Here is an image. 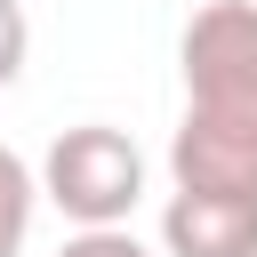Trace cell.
I'll use <instances>...</instances> for the list:
<instances>
[{
  "instance_id": "cell-3",
  "label": "cell",
  "mask_w": 257,
  "mask_h": 257,
  "mask_svg": "<svg viewBox=\"0 0 257 257\" xmlns=\"http://www.w3.org/2000/svg\"><path fill=\"white\" fill-rule=\"evenodd\" d=\"M161 257H257V193H169Z\"/></svg>"
},
{
  "instance_id": "cell-1",
  "label": "cell",
  "mask_w": 257,
  "mask_h": 257,
  "mask_svg": "<svg viewBox=\"0 0 257 257\" xmlns=\"http://www.w3.org/2000/svg\"><path fill=\"white\" fill-rule=\"evenodd\" d=\"M177 72H185V120L257 137V0L193 8L177 40Z\"/></svg>"
},
{
  "instance_id": "cell-6",
  "label": "cell",
  "mask_w": 257,
  "mask_h": 257,
  "mask_svg": "<svg viewBox=\"0 0 257 257\" xmlns=\"http://www.w3.org/2000/svg\"><path fill=\"white\" fill-rule=\"evenodd\" d=\"M56 257H153V249H145L128 225H80V233H72Z\"/></svg>"
},
{
  "instance_id": "cell-5",
  "label": "cell",
  "mask_w": 257,
  "mask_h": 257,
  "mask_svg": "<svg viewBox=\"0 0 257 257\" xmlns=\"http://www.w3.org/2000/svg\"><path fill=\"white\" fill-rule=\"evenodd\" d=\"M32 209H40V169H32L24 153H8V145H0V257H24Z\"/></svg>"
},
{
  "instance_id": "cell-7",
  "label": "cell",
  "mask_w": 257,
  "mask_h": 257,
  "mask_svg": "<svg viewBox=\"0 0 257 257\" xmlns=\"http://www.w3.org/2000/svg\"><path fill=\"white\" fill-rule=\"evenodd\" d=\"M24 56H32V24H24V0H0V88L24 72Z\"/></svg>"
},
{
  "instance_id": "cell-2",
  "label": "cell",
  "mask_w": 257,
  "mask_h": 257,
  "mask_svg": "<svg viewBox=\"0 0 257 257\" xmlns=\"http://www.w3.org/2000/svg\"><path fill=\"white\" fill-rule=\"evenodd\" d=\"M40 201H56L72 225H128L145 201V153L112 120H80L40 153Z\"/></svg>"
},
{
  "instance_id": "cell-4",
  "label": "cell",
  "mask_w": 257,
  "mask_h": 257,
  "mask_svg": "<svg viewBox=\"0 0 257 257\" xmlns=\"http://www.w3.org/2000/svg\"><path fill=\"white\" fill-rule=\"evenodd\" d=\"M169 185H185V193H257V137L209 128V120H177Z\"/></svg>"
}]
</instances>
